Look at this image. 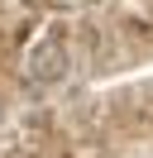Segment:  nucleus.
Instances as JSON below:
<instances>
[{
	"label": "nucleus",
	"instance_id": "nucleus-1",
	"mask_svg": "<svg viewBox=\"0 0 153 158\" xmlns=\"http://www.w3.org/2000/svg\"><path fill=\"white\" fill-rule=\"evenodd\" d=\"M67 43L57 39V34H48V39H38L34 48H29V58H24V77L29 81H38V86H53V81H62L67 77Z\"/></svg>",
	"mask_w": 153,
	"mask_h": 158
}]
</instances>
